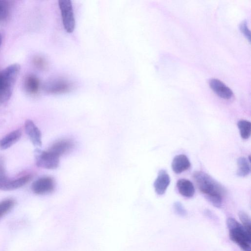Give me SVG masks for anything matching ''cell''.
Returning <instances> with one entry per match:
<instances>
[{
  "mask_svg": "<svg viewBox=\"0 0 251 251\" xmlns=\"http://www.w3.org/2000/svg\"><path fill=\"white\" fill-rule=\"evenodd\" d=\"M193 177L199 191L215 207L221 206L226 194L225 188L209 175L202 172L196 171Z\"/></svg>",
  "mask_w": 251,
  "mask_h": 251,
  "instance_id": "1",
  "label": "cell"
},
{
  "mask_svg": "<svg viewBox=\"0 0 251 251\" xmlns=\"http://www.w3.org/2000/svg\"><path fill=\"white\" fill-rule=\"evenodd\" d=\"M226 225L230 239L243 251H251V231L233 218H228Z\"/></svg>",
  "mask_w": 251,
  "mask_h": 251,
  "instance_id": "2",
  "label": "cell"
},
{
  "mask_svg": "<svg viewBox=\"0 0 251 251\" xmlns=\"http://www.w3.org/2000/svg\"><path fill=\"white\" fill-rule=\"evenodd\" d=\"M31 178V175H27L15 179H9L6 173L4 160L0 155V190L11 191L17 189L30 181Z\"/></svg>",
  "mask_w": 251,
  "mask_h": 251,
  "instance_id": "3",
  "label": "cell"
},
{
  "mask_svg": "<svg viewBox=\"0 0 251 251\" xmlns=\"http://www.w3.org/2000/svg\"><path fill=\"white\" fill-rule=\"evenodd\" d=\"M21 67L18 64H11L0 72V84L1 88L8 97L10 98Z\"/></svg>",
  "mask_w": 251,
  "mask_h": 251,
  "instance_id": "4",
  "label": "cell"
},
{
  "mask_svg": "<svg viewBox=\"0 0 251 251\" xmlns=\"http://www.w3.org/2000/svg\"><path fill=\"white\" fill-rule=\"evenodd\" d=\"M58 5L62 23L65 30L72 33L75 28V18L72 1L70 0H59Z\"/></svg>",
  "mask_w": 251,
  "mask_h": 251,
  "instance_id": "5",
  "label": "cell"
},
{
  "mask_svg": "<svg viewBox=\"0 0 251 251\" xmlns=\"http://www.w3.org/2000/svg\"><path fill=\"white\" fill-rule=\"evenodd\" d=\"M36 165L46 169H55L59 164V157L48 150L42 151L37 149L35 151Z\"/></svg>",
  "mask_w": 251,
  "mask_h": 251,
  "instance_id": "6",
  "label": "cell"
},
{
  "mask_svg": "<svg viewBox=\"0 0 251 251\" xmlns=\"http://www.w3.org/2000/svg\"><path fill=\"white\" fill-rule=\"evenodd\" d=\"M74 87V84L71 81L63 78H57L47 82L44 85V89L48 93L58 94L68 92Z\"/></svg>",
  "mask_w": 251,
  "mask_h": 251,
  "instance_id": "7",
  "label": "cell"
},
{
  "mask_svg": "<svg viewBox=\"0 0 251 251\" xmlns=\"http://www.w3.org/2000/svg\"><path fill=\"white\" fill-rule=\"evenodd\" d=\"M55 188L54 179L50 176H44L35 180L32 184V191L37 195L51 193Z\"/></svg>",
  "mask_w": 251,
  "mask_h": 251,
  "instance_id": "8",
  "label": "cell"
},
{
  "mask_svg": "<svg viewBox=\"0 0 251 251\" xmlns=\"http://www.w3.org/2000/svg\"><path fill=\"white\" fill-rule=\"evenodd\" d=\"M209 85L219 97L225 100H230L233 98V93L231 90L221 80L212 78L209 81Z\"/></svg>",
  "mask_w": 251,
  "mask_h": 251,
  "instance_id": "9",
  "label": "cell"
},
{
  "mask_svg": "<svg viewBox=\"0 0 251 251\" xmlns=\"http://www.w3.org/2000/svg\"><path fill=\"white\" fill-rule=\"evenodd\" d=\"M170 181V177L166 171L163 169L159 170L153 183L155 193L158 195L165 194Z\"/></svg>",
  "mask_w": 251,
  "mask_h": 251,
  "instance_id": "10",
  "label": "cell"
},
{
  "mask_svg": "<svg viewBox=\"0 0 251 251\" xmlns=\"http://www.w3.org/2000/svg\"><path fill=\"white\" fill-rule=\"evenodd\" d=\"M25 129L32 144L35 146L41 147L42 143L41 132L32 121H25Z\"/></svg>",
  "mask_w": 251,
  "mask_h": 251,
  "instance_id": "11",
  "label": "cell"
},
{
  "mask_svg": "<svg viewBox=\"0 0 251 251\" xmlns=\"http://www.w3.org/2000/svg\"><path fill=\"white\" fill-rule=\"evenodd\" d=\"M74 147V143L72 140L61 139L54 143L48 150L60 157L70 151Z\"/></svg>",
  "mask_w": 251,
  "mask_h": 251,
  "instance_id": "12",
  "label": "cell"
},
{
  "mask_svg": "<svg viewBox=\"0 0 251 251\" xmlns=\"http://www.w3.org/2000/svg\"><path fill=\"white\" fill-rule=\"evenodd\" d=\"M190 166L191 163L189 158L183 154L176 155L174 157L171 164L172 170L177 174L186 171Z\"/></svg>",
  "mask_w": 251,
  "mask_h": 251,
  "instance_id": "13",
  "label": "cell"
},
{
  "mask_svg": "<svg viewBox=\"0 0 251 251\" xmlns=\"http://www.w3.org/2000/svg\"><path fill=\"white\" fill-rule=\"evenodd\" d=\"M176 188L179 193L185 198L192 197L195 192V189L192 182L185 178L179 179L176 182Z\"/></svg>",
  "mask_w": 251,
  "mask_h": 251,
  "instance_id": "14",
  "label": "cell"
},
{
  "mask_svg": "<svg viewBox=\"0 0 251 251\" xmlns=\"http://www.w3.org/2000/svg\"><path fill=\"white\" fill-rule=\"evenodd\" d=\"M21 136L22 131L20 129L10 132L0 139V150H4L9 148L19 140Z\"/></svg>",
  "mask_w": 251,
  "mask_h": 251,
  "instance_id": "15",
  "label": "cell"
},
{
  "mask_svg": "<svg viewBox=\"0 0 251 251\" xmlns=\"http://www.w3.org/2000/svg\"><path fill=\"white\" fill-rule=\"evenodd\" d=\"M40 85L39 79L34 75H28L24 79V89L30 95L37 94L39 90Z\"/></svg>",
  "mask_w": 251,
  "mask_h": 251,
  "instance_id": "16",
  "label": "cell"
},
{
  "mask_svg": "<svg viewBox=\"0 0 251 251\" xmlns=\"http://www.w3.org/2000/svg\"><path fill=\"white\" fill-rule=\"evenodd\" d=\"M236 174L239 177H245L251 172L250 161L245 157H240L237 160Z\"/></svg>",
  "mask_w": 251,
  "mask_h": 251,
  "instance_id": "17",
  "label": "cell"
},
{
  "mask_svg": "<svg viewBox=\"0 0 251 251\" xmlns=\"http://www.w3.org/2000/svg\"><path fill=\"white\" fill-rule=\"evenodd\" d=\"M237 126L241 138L245 140L249 139L251 134V122L247 120H241L238 122Z\"/></svg>",
  "mask_w": 251,
  "mask_h": 251,
  "instance_id": "18",
  "label": "cell"
},
{
  "mask_svg": "<svg viewBox=\"0 0 251 251\" xmlns=\"http://www.w3.org/2000/svg\"><path fill=\"white\" fill-rule=\"evenodd\" d=\"M15 204V201L7 199L0 202V218L10 211Z\"/></svg>",
  "mask_w": 251,
  "mask_h": 251,
  "instance_id": "19",
  "label": "cell"
},
{
  "mask_svg": "<svg viewBox=\"0 0 251 251\" xmlns=\"http://www.w3.org/2000/svg\"><path fill=\"white\" fill-rule=\"evenodd\" d=\"M10 9L9 1L0 0V21H3L7 18Z\"/></svg>",
  "mask_w": 251,
  "mask_h": 251,
  "instance_id": "20",
  "label": "cell"
},
{
  "mask_svg": "<svg viewBox=\"0 0 251 251\" xmlns=\"http://www.w3.org/2000/svg\"><path fill=\"white\" fill-rule=\"evenodd\" d=\"M238 215L242 225L248 230L251 231V219L249 215L244 211H240Z\"/></svg>",
  "mask_w": 251,
  "mask_h": 251,
  "instance_id": "21",
  "label": "cell"
},
{
  "mask_svg": "<svg viewBox=\"0 0 251 251\" xmlns=\"http://www.w3.org/2000/svg\"><path fill=\"white\" fill-rule=\"evenodd\" d=\"M34 66L38 69L42 70H46L48 67V63L46 60L41 56H36L33 60Z\"/></svg>",
  "mask_w": 251,
  "mask_h": 251,
  "instance_id": "22",
  "label": "cell"
},
{
  "mask_svg": "<svg viewBox=\"0 0 251 251\" xmlns=\"http://www.w3.org/2000/svg\"><path fill=\"white\" fill-rule=\"evenodd\" d=\"M174 208L176 213L180 216H184L187 214V212L183 205L179 201L174 203Z\"/></svg>",
  "mask_w": 251,
  "mask_h": 251,
  "instance_id": "23",
  "label": "cell"
},
{
  "mask_svg": "<svg viewBox=\"0 0 251 251\" xmlns=\"http://www.w3.org/2000/svg\"><path fill=\"white\" fill-rule=\"evenodd\" d=\"M240 29L243 34L250 41V31L246 22H243L240 25Z\"/></svg>",
  "mask_w": 251,
  "mask_h": 251,
  "instance_id": "24",
  "label": "cell"
},
{
  "mask_svg": "<svg viewBox=\"0 0 251 251\" xmlns=\"http://www.w3.org/2000/svg\"><path fill=\"white\" fill-rule=\"evenodd\" d=\"M9 99L6 96L3 92L0 85V104L7 101Z\"/></svg>",
  "mask_w": 251,
  "mask_h": 251,
  "instance_id": "25",
  "label": "cell"
},
{
  "mask_svg": "<svg viewBox=\"0 0 251 251\" xmlns=\"http://www.w3.org/2000/svg\"><path fill=\"white\" fill-rule=\"evenodd\" d=\"M1 41H2V37H1V36L0 34V45L1 44Z\"/></svg>",
  "mask_w": 251,
  "mask_h": 251,
  "instance_id": "26",
  "label": "cell"
}]
</instances>
